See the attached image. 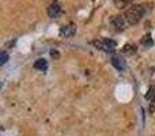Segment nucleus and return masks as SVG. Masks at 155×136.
Returning <instances> with one entry per match:
<instances>
[{
  "label": "nucleus",
  "mask_w": 155,
  "mask_h": 136,
  "mask_svg": "<svg viewBox=\"0 0 155 136\" xmlns=\"http://www.w3.org/2000/svg\"><path fill=\"white\" fill-rule=\"evenodd\" d=\"M146 15V7L144 5H132L128 10H125V12L123 14V18L125 21L127 26H134V25H137L140 21L143 19V16Z\"/></svg>",
  "instance_id": "obj_1"
},
{
  "label": "nucleus",
  "mask_w": 155,
  "mask_h": 136,
  "mask_svg": "<svg viewBox=\"0 0 155 136\" xmlns=\"http://www.w3.org/2000/svg\"><path fill=\"white\" fill-rule=\"evenodd\" d=\"M8 61V53H7V52H4V51H3L2 52V55H0V64H5V63H7Z\"/></svg>",
  "instance_id": "obj_10"
},
{
  "label": "nucleus",
  "mask_w": 155,
  "mask_h": 136,
  "mask_svg": "<svg viewBox=\"0 0 155 136\" xmlns=\"http://www.w3.org/2000/svg\"><path fill=\"white\" fill-rule=\"evenodd\" d=\"M110 63H112V65L114 67L117 71H124L127 67L125 64V60L123 59V57L117 56V55H114V56H112V59H110Z\"/></svg>",
  "instance_id": "obj_6"
},
{
  "label": "nucleus",
  "mask_w": 155,
  "mask_h": 136,
  "mask_svg": "<svg viewBox=\"0 0 155 136\" xmlns=\"http://www.w3.org/2000/svg\"><path fill=\"white\" fill-rule=\"evenodd\" d=\"M46 14H48L49 18H57V16L61 14V5H60V3L59 2H52L51 4L48 5Z\"/></svg>",
  "instance_id": "obj_3"
},
{
  "label": "nucleus",
  "mask_w": 155,
  "mask_h": 136,
  "mask_svg": "<svg viewBox=\"0 0 155 136\" xmlns=\"http://www.w3.org/2000/svg\"><path fill=\"white\" fill-rule=\"evenodd\" d=\"M37 71H46L48 69V61H46L45 59H38V60H35V63H34V65H33Z\"/></svg>",
  "instance_id": "obj_7"
},
{
  "label": "nucleus",
  "mask_w": 155,
  "mask_h": 136,
  "mask_svg": "<svg viewBox=\"0 0 155 136\" xmlns=\"http://www.w3.org/2000/svg\"><path fill=\"white\" fill-rule=\"evenodd\" d=\"M123 52H124V53H135V52H136V46H135V45H129V44H128V45H125L123 48Z\"/></svg>",
  "instance_id": "obj_9"
},
{
  "label": "nucleus",
  "mask_w": 155,
  "mask_h": 136,
  "mask_svg": "<svg viewBox=\"0 0 155 136\" xmlns=\"http://www.w3.org/2000/svg\"><path fill=\"white\" fill-rule=\"evenodd\" d=\"M112 25H113V27H114L117 32H124L125 29H128V26H127L125 21H124V18H123V15L114 16V18L112 19Z\"/></svg>",
  "instance_id": "obj_5"
},
{
  "label": "nucleus",
  "mask_w": 155,
  "mask_h": 136,
  "mask_svg": "<svg viewBox=\"0 0 155 136\" xmlns=\"http://www.w3.org/2000/svg\"><path fill=\"white\" fill-rule=\"evenodd\" d=\"M123 2H124V3H131L132 0H123Z\"/></svg>",
  "instance_id": "obj_11"
},
{
  "label": "nucleus",
  "mask_w": 155,
  "mask_h": 136,
  "mask_svg": "<svg viewBox=\"0 0 155 136\" xmlns=\"http://www.w3.org/2000/svg\"><path fill=\"white\" fill-rule=\"evenodd\" d=\"M94 48L98 49L101 52L105 53H113L117 48V42L114 40H110V38H101V40H97L93 42Z\"/></svg>",
  "instance_id": "obj_2"
},
{
  "label": "nucleus",
  "mask_w": 155,
  "mask_h": 136,
  "mask_svg": "<svg viewBox=\"0 0 155 136\" xmlns=\"http://www.w3.org/2000/svg\"><path fill=\"white\" fill-rule=\"evenodd\" d=\"M142 45L146 46V48H150V46L154 45V40L151 37V34H146L144 37L142 38Z\"/></svg>",
  "instance_id": "obj_8"
},
{
  "label": "nucleus",
  "mask_w": 155,
  "mask_h": 136,
  "mask_svg": "<svg viewBox=\"0 0 155 136\" xmlns=\"http://www.w3.org/2000/svg\"><path fill=\"white\" fill-rule=\"evenodd\" d=\"M76 33V27L75 25L72 23H68V25H64V26L60 29V35L63 38H70V37H74Z\"/></svg>",
  "instance_id": "obj_4"
}]
</instances>
